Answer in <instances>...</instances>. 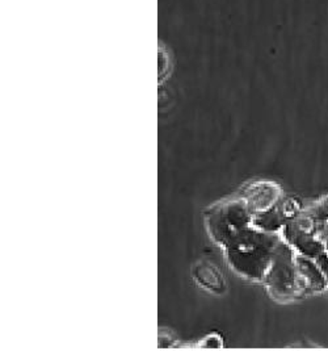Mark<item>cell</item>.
<instances>
[{
  "label": "cell",
  "instance_id": "obj_1",
  "mask_svg": "<svg viewBox=\"0 0 328 351\" xmlns=\"http://www.w3.org/2000/svg\"><path fill=\"white\" fill-rule=\"evenodd\" d=\"M281 241V234L263 232L251 225L225 247L227 262L244 279L263 282Z\"/></svg>",
  "mask_w": 328,
  "mask_h": 351
},
{
  "label": "cell",
  "instance_id": "obj_2",
  "mask_svg": "<svg viewBox=\"0 0 328 351\" xmlns=\"http://www.w3.org/2000/svg\"><path fill=\"white\" fill-rule=\"evenodd\" d=\"M263 283L268 293L277 302L288 303L309 296V291L298 269L297 252L283 240L276 249Z\"/></svg>",
  "mask_w": 328,
  "mask_h": 351
},
{
  "label": "cell",
  "instance_id": "obj_3",
  "mask_svg": "<svg viewBox=\"0 0 328 351\" xmlns=\"http://www.w3.org/2000/svg\"><path fill=\"white\" fill-rule=\"evenodd\" d=\"M206 229L210 237L223 249L244 229L252 225V213L240 196L217 203L205 216Z\"/></svg>",
  "mask_w": 328,
  "mask_h": 351
},
{
  "label": "cell",
  "instance_id": "obj_4",
  "mask_svg": "<svg viewBox=\"0 0 328 351\" xmlns=\"http://www.w3.org/2000/svg\"><path fill=\"white\" fill-rule=\"evenodd\" d=\"M242 197L253 216L277 206L283 197V192L281 187L273 182H255L246 187Z\"/></svg>",
  "mask_w": 328,
  "mask_h": 351
},
{
  "label": "cell",
  "instance_id": "obj_5",
  "mask_svg": "<svg viewBox=\"0 0 328 351\" xmlns=\"http://www.w3.org/2000/svg\"><path fill=\"white\" fill-rule=\"evenodd\" d=\"M193 278L200 287L214 295H223L227 291V282L223 274L209 259H200L193 266Z\"/></svg>",
  "mask_w": 328,
  "mask_h": 351
},
{
  "label": "cell",
  "instance_id": "obj_6",
  "mask_svg": "<svg viewBox=\"0 0 328 351\" xmlns=\"http://www.w3.org/2000/svg\"><path fill=\"white\" fill-rule=\"evenodd\" d=\"M297 265L301 276L309 291V295L319 293L328 289L327 278L316 259L301 256L297 253Z\"/></svg>",
  "mask_w": 328,
  "mask_h": 351
},
{
  "label": "cell",
  "instance_id": "obj_7",
  "mask_svg": "<svg viewBox=\"0 0 328 351\" xmlns=\"http://www.w3.org/2000/svg\"><path fill=\"white\" fill-rule=\"evenodd\" d=\"M316 262H318V263H319V266L322 267V270L325 272V275H326L328 282V256H326V254L323 253L322 256H319V258L316 259Z\"/></svg>",
  "mask_w": 328,
  "mask_h": 351
}]
</instances>
